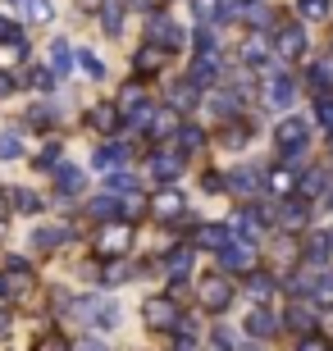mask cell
Masks as SVG:
<instances>
[{
	"label": "cell",
	"mask_w": 333,
	"mask_h": 351,
	"mask_svg": "<svg viewBox=\"0 0 333 351\" xmlns=\"http://www.w3.org/2000/svg\"><path fill=\"white\" fill-rule=\"evenodd\" d=\"M274 142H279V151H283L288 160H297V156H301V151L310 146V128H306V119L288 114V119L279 123V132H274Z\"/></svg>",
	"instance_id": "cell-1"
},
{
	"label": "cell",
	"mask_w": 333,
	"mask_h": 351,
	"mask_svg": "<svg viewBox=\"0 0 333 351\" xmlns=\"http://www.w3.org/2000/svg\"><path fill=\"white\" fill-rule=\"evenodd\" d=\"M141 319L151 328H179L183 315H179V297H146L141 301Z\"/></svg>",
	"instance_id": "cell-2"
},
{
	"label": "cell",
	"mask_w": 333,
	"mask_h": 351,
	"mask_svg": "<svg viewBox=\"0 0 333 351\" xmlns=\"http://www.w3.org/2000/svg\"><path fill=\"white\" fill-rule=\"evenodd\" d=\"M219 265L251 274V265H256V237H229V247L219 251Z\"/></svg>",
	"instance_id": "cell-3"
},
{
	"label": "cell",
	"mask_w": 333,
	"mask_h": 351,
	"mask_svg": "<svg viewBox=\"0 0 333 351\" xmlns=\"http://www.w3.org/2000/svg\"><path fill=\"white\" fill-rule=\"evenodd\" d=\"M82 315H87V324L96 328V333H110V328H119V319H124V311H119V301H82Z\"/></svg>",
	"instance_id": "cell-4"
},
{
	"label": "cell",
	"mask_w": 333,
	"mask_h": 351,
	"mask_svg": "<svg viewBox=\"0 0 333 351\" xmlns=\"http://www.w3.org/2000/svg\"><path fill=\"white\" fill-rule=\"evenodd\" d=\"M27 287H32V269H27V261H10L5 274H0V301L23 297Z\"/></svg>",
	"instance_id": "cell-5"
},
{
	"label": "cell",
	"mask_w": 333,
	"mask_h": 351,
	"mask_svg": "<svg viewBox=\"0 0 333 351\" xmlns=\"http://www.w3.org/2000/svg\"><path fill=\"white\" fill-rule=\"evenodd\" d=\"M119 110H124V114H128L137 128H151V119H155V114H151V101L137 91V82H128V87L119 91Z\"/></svg>",
	"instance_id": "cell-6"
},
{
	"label": "cell",
	"mask_w": 333,
	"mask_h": 351,
	"mask_svg": "<svg viewBox=\"0 0 333 351\" xmlns=\"http://www.w3.org/2000/svg\"><path fill=\"white\" fill-rule=\"evenodd\" d=\"M128 242H133V228H128V223H105L101 237H96V251H101V256H124V251H128Z\"/></svg>",
	"instance_id": "cell-7"
},
{
	"label": "cell",
	"mask_w": 333,
	"mask_h": 351,
	"mask_svg": "<svg viewBox=\"0 0 333 351\" xmlns=\"http://www.w3.org/2000/svg\"><path fill=\"white\" fill-rule=\"evenodd\" d=\"M229 301H233V287H229V278H215V274H210V278H205L201 283V306L205 311H229Z\"/></svg>",
	"instance_id": "cell-8"
},
{
	"label": "cell",
	"mask_w": 333,
	"mask_h": 351,
	"mask_svg": "<svg viewBox=\"0 0 333 351\" xmlns=\"http://www.w3.org/2000/svg\"><path fill=\"white\" fill-rule=\"evenodd\" d=\"M151 173L165 182V187H174V182L183 178V156L179 151H155L151 156Z\"/></svg>",
	"instance_id": "cell-9"
},
{
	"label": "cell",
	"mask_w": 333,
	"mask_h": 351,
	"mask_svg": "<svg viewBox=\"0 0 333 351\" xmlns=\"http://www.w3.org/2000/svg\"><path fill=\"white\" fill-rule=\"evenodd\" d=\"M274 46H279V55H283V60H301V55H306V32H301L297 23H288V27H279Z\"/></svg>",
	"instance_id": "cell-10"
},
{
	"label": "cell",
	"mask_w": 333,
	"mask_h": 351,
	"mask_svg": "<svg viewBox=\"0 0 333 351\" xmlns=\"http://www.w3.org/2000/svg\"><path fill=\"white\" fill-rule=\"evenodd\" d=\"M297 96V82L288 78V73H279V78H269V91H265V105L269 110H288Z\"/></svg>",
	"instance_id": "cell-11"
},
{
	"label": "cell",
	"mask_w": 333,
	"mask_h": 351,
	"mask_svg": "<svg viewBox=\"0 0 333 351\" xmlns=\"http://www.w3.org/2000/svg\"><path fill=\"white\" fill-rule=\"evenodd\" d=\"M146 41L165 46V51H179V46H183V32H179L174 23H169L165 14H155V19H151V37H146Z\"/></svg>",
	"instance_id": "cell-12"
},
{
	"label": "cell",
	"mask_w": 333,
	"mask_h": 351,
	"mask_svg": "<svg viewBox=\"0 0 333 351\" xmlns=\"http://www.w3.org/2000/svg\"><path fill=\"white\" fill-rule=\"evenodd\" d=\"M192 237H196V247H205V251H215V256H219V251L229 247L233 233H229V228H219V223H196Z\"/></svg>",
	"instance_id": "cell-13"
},
{
	"label": "cell",
	"mask_w": 333,
	"mask_h": 351,
	"mask_svg": "<svg viewBox=\"0 0 333 351\" xmlns=\"http://www.w3.org/2000/svg\"><path fill=\"white\" fill-rule=\"evenodd\" d=\"M183 206H187V201H183V192H174V187H165L160 196H151L155 219H179V215H183Z\"/></svg>",
	"instance_id": "cell-14"
},
{
	"label": "cell",
	"mask_w": 333,
	"mask_h": 351,
	"mask_svg": "<svg viewBox=\"0 0 333 351\" xmlns=\"http://www.w3.org/2000/svg\"><path fill=\"white\" fill-rule=\"evenodd\" d=\"M78 64V51L69 46L65 37H55L51 41V69H55V78H69V69Z\"/></svg>",
	"instance_id": "cell-15"
},
{
	"label": "cell",
	"mask_w": 333,
	"mask_h": 351,
	"mask_svg": "<svg viewBox=\"0 0 333 351\" xmlns=\"http://www.w3.org/2000/svg\"><path fill=\"white\" fill-rule=\"evenodd\" d=\"M192 10L201 23H219V19H229L238 10V0H192Z\"/></svg>",
	"instance_id": "cell-16"
},
{
	"label": "cell",
	"mask_w": 333,
	"mask_h": 351,
	"mask_svg": "<svg viewBox=\"0 0 333 351\" xmlns=\"http://www.w3.org/2000/svg\"><path fill=\"white\" fill-rule=\"evenodd\" d=\"M87 215H91V219H101V223H119V215H124V201H119L115 192H110V196H96V201L87 206Z\"/></svg>",
	"instance_id": "cell-17"
},
{
	"label": "cell",
	"mask_w": 333,
	"mask_h": 351,
	"mask_svg": "<svg viewBox=\"0 0 333 351\" xmlns=\"http://www.w3.org/2000/svg\"><path fill=\"white\" fill-rule=\"evenodd\" d=\"M242 328L251 333V338H269L279 324H274V315H269L265 306H251V311H246V319H242Z\"/></svg>",
	"instance_id": "cell-18"
},
{
	"label": "cell",
	"mask_w": 333,
	"mask_h": 351,
	"mask_svg": "<svg viewBox=\"0 0 333 351\" xmlns=\"http://www.w3.org/2000/svg\"><path fill=\"white\" fill-rule=\"evenodd\" d=\"M324 192H329V173H324V169L301 173V187H297V196H301V201H320Z\"/></svg>",
	"instance_id": "cell-19"
},
{
	"label": "cell",
	"mask_w": 333,
	"mask_h": 351,
	"mask_svg": "<svg viewBox=\"0 0 333 351\" xmlns=\"http://www.w3.org/2000/svg\"><path fill=\"white\" fill-rule=\"evenodd\" d=\"M187 78L196 82V87H210V82H219V55H196V64Z\"/></svg>",
	"instance_id": "cell-20"
},
{
	"label": "cell",
	"mask_w": 333,
	"mask_h": 351,
	"mask_svg": "<svg viewBox=\"0 0 333 351\" xmlns=\"http://www.w3.org/2000/svg\"><path fill=\"white\" fill-rule=\"evenodd\" d=\"M238 105H242L238 91H215V96H210V114L215 119H238Z\"/></svg>",
	"instance_id": "cell-21"
},
{
	"label": "cell",
	"mask_w": 333,
	"mask_h": 351,
	"mask_svg": "<svg viewBox=\"0 0 333 351\" xmlns=\"http://www.w3.org/2000/svg\"><path fill=\"white\" fill-rule=\"evenodd\" d=\"M242 60H246L251 69H260V73H265V69L274 64V60H269V46H265V37H251V41H246V46H242Z\"/></svg>",
	"instance_id": "cell-22"
},
{
	"label": "cell",
	"mask_w": 333,
	"mask_h": 351,
	"mask_svg": "<svg viewBox=\"0 0 333 351\" xmlns=\"http://www.w3.org/2000/svg\"><path fill=\"white\" fill-rule=\"evenodd\" d=\"M279 223H283V228H306V201H301V196H292V201H283V210H279Z\"/></svg>",
	"instance_id": "cell-23"
},
{
	"label": "cell",
	"mask_w": 333,
	"mask_h": 351,
	"mask_svg": "<svg viewBox=\"0 0 333 351\" xmlns=\"http://www.w3.org/2000/svg\"><path fill=\"white\" fill-rule=\"evenodd\" d=\"M55 187H60V196H78L82 187H87V178H82V169H73V165H65V169L55 173Z\"/></svg>",
	"instance_id": "cell-24"
},
{
	"label": "cell",
	"mask_w": 333,
	"mask_h": 351,
	"mask_svg": "<svg viewBox=\"0 0 333 351\" xmlns=\"http://www.w3.org/2000/svg\"><path fill=\"white\" fill-rule=\"evenodd\" d=\"M165 269L174 274V283H183V278H187V269H192V251H187V247H174L165 256Z\"/></svg>",
	"instance_id": "cell-25"
},
{
	"label": "cell",
	"mask_w": 333,
	"mask_h": 351,
	"mask_svg": "<svg viewBox=\"0 0 333 351\" xmlns=\"http://www.w3.org/2000/svg\"><path fill=\"white\" fill-rule=\"evenodd\" d=\"M165 60H169V51H165V46H155V41H146V46L137 51V69H141V73H155Z\"/></svg>",
	"instance_id": "cell-26"
},
{
	"label": "cell",
	"mask_w": 333,
	"mask_h": 351,
	"mask_svg": "<svg viewBox=\"0 0 333 351\" xmlns=\"http://www.w3.org/2000/svg\"><path fill=\"white\" fill-rule=\"evenodd\" d=\"M329 256H333V237L329 233H324V237H310V247H306L310 269H324V265H329Z\"/></svg>",
	"instance_id": "cell-27"
},
{
	"label": "cell",
	"mask_w": 333,
	"mask_h": 351,
	"mask_svg": "<svg viewBox=\"0 0 333 351\" xmlns=\"http://www.w3.org/2000/svg\"><path fill=\"white\" fill-rule=\"evenodd\" d=\"M310 324H315V311H310V301H292V306H288V328L306 333Z\"/></svg>",
	"instance_id": "cell-28"
},
{
	"label": "cell",
	"mask_w": 333,
	"mask_h": 351,
	"mask_svg": "<svg viewBox=\"0 0 333 351\" xmlns=\"http://www.w3.org/2000/svg\"><path fill=\"white\" fill-rule=\"evenodd\" d=\"M297 187H301V182H297V173H292V169H274V173H269V192L283 196V201H288Z\"/></svg>",
	"instance_id": "cell-29"
},
{
	"label": "cell",
	"mask_w": 333,
	"mask_h": 351,
	"mask_svg": "<svg viewBox=\"0 0 333 351\" xmlns=\"http://www.w3.org/2000/svg\"><path fill=\"white\" fill-rule=\"evenodd\" d=\"M10 206L19 210V215H37V210H41V196L27 192V187H10Z\"/></svg>",
	"instance_id": "cell-30"
},
{
	"label": "cell",
	"mask_w": 333,
	"mask_h": 351,
	"mask_svg": "<svg viewBox=\"0 0 333 351\" xmlns=\"http://www.w3.org/2000/svg\"><path fill=\"white\" fill-rule=\"evenodd\" d=\"M124 156H128V151H124L119 142H110V146H101V151L91 156V165H96V169H119V165H124Z\"/></svg>",
	"instance_id": "cell-31"
},
{
	"label": "cell",
	"mask_w": 333,
	"mask_h": 351,
	"mask_svg": "<svg viewBox=\"0 0 333 351\" xmlns=\"http://www.w3.org/2000/svg\"><path fill=\"white\" fill-rule=\"evenodd\" d=\"M87 123H91V128H101V132H110V128H119V110H115V105H91Z\"/></svg>",
	"instance_id": "cell-32"
},
{
	"label": "cell",
	"mask_w": 333,
	"mask_h": 351,
	"mask_svg": "<svg viewBox=\"0 0 333 351\" xmlns=\"http://www.w3.org/2000/svg\"><path fill=\"white\" fill-rule=\"evenodd\" d=\"M101 27L115 37V32H124V0H105V10H101Z\"/></svg>",
	"instance_id": "cell-33"
},
{
	"label": "cell",
	"mask_w": 333,
	"mask_h": 351,
	"mask_svg": "<svg viewBox=\"0 0 333 351\" xmlns=\"http://www.w3.org/2000/svg\"><path fill=\"white\" fill-rule=\"evenodd\" d=\"M23 19H27V23H51L55 5H51V0H23Z\"/></svg>",
	"instance_id": "cell-34"
},
{
	"label": "cell",
	"mask_w": 333,
	"mask_h": 351,
	"mask_svg": "<svg viewBox=\"0 0 333 351\" xmlns=\"http://www.w3.org/2000/svg\"><path fill=\"white\" fill-rule=\"evenodd\" d=\"M246 292H251L256 301H265L269 292H274V278H269L265 269H251V274H246Z\"/></svg>",
	"instance_id": "cell-35"
},
{
	"label": "cell",
	"mask_w": 333,
	"mask_h": 351,
	"mask_svg": "<svg viewBox=\"0 0 333 351\" xmlns=\"http://www.w3.org/2000/svg\"><path fill=\"white\" fill-rule=\"evenodd\" d=\"M229 187H233V192H242V196H251V192H260V173L256 169H238L229 178Z\"/></svg>",
	"instance_id": "cell-36"
},
{
	"label": "cell",
	"mask_w": 333,
	"mask_h": 351,
	"mask_svg": "<svg viewBox=\"0 0 333 351\" xmlns=\"http://www.w3.org/2000/svg\"><path fill=\"white\" fill-rule=\"evenodd\" d=\"M169 132H179V110H160L151 119V137H169Z\"/></svg>",
	"instance_id": "cell-37"
},
{
	"label": "cell",
	"mask_w": 333,
	"mask_h": 351,
	"mask_svg": "<svg viewBox=\"0 0 333 351\" xmlns=\"http://www.w3.org/2000/svg\"><path fill=\"white\" fill-rule=\"evenodd\" d=\"M297 10H301V19H329V10H333V0H297Z\"/></svg>",
	"instance_id": "cell-38"
},
{
	"label": "cell",
	"mask_w": 333,
	"mask_h": 351,
	"mask_svg": "<svg viewBox=\"0 0 333 351\" xmlns=\"http://www.w3.org/2000/svg\"><path fill=\"white\" fill-rule=\"evenodd\" d=\"M78 64H82V73H87L91 82H101V78H105V64H101V55H91V51H78Z\"/></svg>",
	"instance_id": "cell-39"
},
{
	"label": "cell",
	"mask_w": 333,
	"mask_h": 351,
	"mask_svg": "<svg viewBox=\"0 0 333 351\" xmlns=\"http://www.w3.org/2000/svg\"><path fill=\"white\" fill-rule=\"evenodd\" d=\"M192 101H196V82L192 78L174 82V110H192Z\"/></svg>",
	"instance_id": "cell-40"
},
{
	"label": "cell",
	"mask_w": 333,
	"mask_h": 351,
	"mask_svg": "<svg viewBox=\"0 0 333 351\" xmlns=\"http://www.w3.org/2000/svg\"><path fill=\"white\" fill-rule=\"evenodd\" d=\"M179 142H183V151H201V146H205V132L196 128V123H183V128H179Z\"/></svg>",
	"instance_id": "cell-41"
},
{
	"label": "cell",
	"mask_w": 333,
	"mask_h": 351,
	"mask_svg": "<svg viewBox=\"0 0 333 351\" xmlns=\"http://www.w3.org/2000/svg\"><path fill=\"white\" fill-rule=\"evenodd\" d=\"M60 242H65V228H37V233H32V247H41V251L60 247Z\"/></svg>",
	"instance_id": "cell-42"
},
{
	"label": "cell",
	"mask_w": 333,
	"mask_h": 351,
	"mask_svg": "<svg viewBox=\"0 0 333 351\" xmlns=\"http://www.w3.org/2000/svg\"><path fill=\"white\" fill-rule=\"evenodd\" d=\"M23 156V142H19V132H0V160H19Z\"/></svg>",
	"instance_id": "cell-43"
},
{
	"label": "cell",
	"mask_w": 333,
	"mask_h": 351,
	"mask_svg": "<svg viewBox=\"0 0 333 351\" xmlns=\"http://www.w3.org/2000/svg\"><path fill=\"white\" fill-rule=\"evenodd\" d=\"M310 87L320 91V96H324V87L333 91V64H315V69H310Z\"/></svg>",
	"instance_id": "cell-44"
},
{
	"label": "cell",
	"mask_w": 333,
	"mask_h": 351,
	"mask_svg": "<svg viewBox=\"0 0 333 351\" xmlns=\"http://www.w3.org/2000/svg\"><path fill=\"white\" fill-rule=\"evenodd\" d=\"M315 123H320L324 132H333V96H320V101H315Z\"/></svg>",
	"instance_id": "cell-45"
},
{
	"label": "cell",
	"mask_w": 333,
	"mask_h": 351,
	"mask_svg": "<svg viewBox=\"0 0 333 351\" xmlns=\"http://www.w3.org/2000/svg\"><path fill=\"white\" fill-rule=\"evenodd\" d=\"M196 55H219V41H215V32L210 27H196Z\"/></svg>",
	"instance_id": "cell-46"
},
{
	"label": "cell",
	"mask_w": 333,
	"mask_h": 351,
	"mask_svg": "<svg viewBox=\"0 0 333 351\" xmlns=\"http://www.w3.org/2000/svg\"><path fill=\"white\" fill-rule=\"evenodd\" d=\"M27 87L51 91V87H55V69H32V73H27Z\"/></svg>",
	"instance_id": "cell-47"
},
{
	"label": "cell",
	"mask_w": 333,
	"mask_h": 351,
	"mask_svg": "<svg viewBox=\"0 0 333 351\" xmlns=\"http://www.w3.org/2000/svg\"><path fill=\"white\" fill-rule=\"evenodd\" d=\"M105 187H110V192H128V187H133V173L128 169H110V173H105Z\"/></svg>",
	"instance_id": "cell-48"
},
{
	"label": "cell",
	"mask_w": 333,
	"mask_h": 351,
	"mask_svg": "<svg viewBox=\"0 0 333 351\" xmlns=\"http://www.w3.org/2000/svg\"><path fill=\"white\" fill-rule=\"evenodd\" d=\"M19 41H23L19 23H14V19H0V46H19Z\"/></svg>",
	"instance_id": "cell-49"
},
{
	"label": "cell",
	"mask_w": 333,
	"mask_h": 351,
	"mask_svg": "<svg viewBox=\"0 0 333 351\" xmlns=\"http://www.w3.org/2000/svg\"><path fill=\"white\" fill-rule=\"evenodd\" d=\"M224 146H233V151H238V146H246V123H233V128L224 132Z\"/></svg>",
	"instance_id": "cell-50"
},
{
	"label": "cell",
	"mask_w": 333,
	"mask_h": 351,
	"mask_svg": "<svg viewBox=\"0 0 333 351\" xmlns=\"http://www.w3.org/2000/svg\"><path fill=\"white\" fill-rule=\"evenodd\" d=\"M32 351H69V342L60 338V333H46V338H41V342H37Z\"/></svg>",
	"instance_id": "cell-51"
},
{
	"label": "cell",
	"mask_w": 333,
	"mask_h": 351,
	"mask_svg": "<svg viewBox=\"0 0 333 351\" xmlns=\"http://www.w3.org/2000/svg\"><path fill=\"white\" fill-rule=\"evenodd\" d=\"M128 274H133V265L115 261V265H110V269H105V283H124V278H128Z\"/></svg>",
	"instance_id": "cell-52"
},
{
	"label": "cell",
	"mask_w": 333,
	"mask_h": 351,
	"mask_svg": "<svg viewBox=\"0 0 333 351\" xmlns=\"http://www.w3.org/2000/svg\"><path fill=\"white\" fill-rule=\"evenodd\" d=\"M55 160H60V142H51V146H46V151L37 156V165H41V169H51Z\"/></svg>",
	"instance_id": "cell-53"
},
{
	"label": "cell",
	"mask_w": 333,
	"mask_h": 351,
	"mask_svg": "<svg viewBox=\"0 0 333 351\" xmlns=\"http://www.w3.org/2000/svg\"><path fill=\"white\" fill-rule=\"evenodd\" d=\"M224 187H229V178H224V173H205V192H224Z\"/></svg>",
	"instance_id": "cell-54"
},
{
	"label": "cell",
	"mask_w": 333,
	"mask_h": 351,
	"mask_svg": "<svg viewBox=\"0 0 333 351\" xmlns=\"http://www.w3.org/2000/svg\"><path fill=\"white\" fill-rule=\"evenodd\" d=\"M297 351H329V342L324 338H315V333H306V338H301V347Z\"/></svg>",
	"instance_id": "cell-55"
},
{
	"label": "cell",
	"mask_w": 333,
	"mask_h": 351,
	"mask_svg": "<svg viewBox=\"0 0 333 351\" xmlns=\"http://www.w3.org/2000/svg\"><path fill=\"white\" fill-rule=\"evenodd\" d=\"M73 351H110V347H105V342H96V338H82Z\"/></svg>",
	"instance_id": "cell-56"
},
{
	"label": "cell",
	"mask_w": 333,
	"mask_h": 351,
	"mask_svg": "<svg viewBox=\"0 0 333 351\" xmlns=\"http://www.w3.org/2000/svg\"><path fill=\"white\" fill-rule=\"evenodd\" d=\"M27 119H32V123H51L55 114H51V110H27Z\"/></svg>",
	"instance_id": "cell-57"
},
{
	"label": "cell",
	"mask_w": 333,
	"mask_h": 351,
	"mask_svg": "<svg viewBox=\"0 0 333 351\" xmlns=\"http://www.w3.org/2000/svg\"><path fill=\"white\" fill-rule=\"evenodd\" d=\"M205 351H229V338H224V333H215V338H210V347Z\"/></svg>",
	"instance_id": "cell-58"
},
{
	"label": "cell",
	"mask_w": 333,
	"mask_h": 351,
	"mask_svg": "<svg viewBox=\"0 0 333 351\" xmlns=\"http://www.w3.org/2000/svg\"><path fill=\"white\" fill-rule=\"evenodd\" d=\"M10 91H14V78L5 73V69H0V96H10Z\"/></svg>",
	"instance_id": "cell-59"
},
{
	"label": "cell",
	"mask_w": 333,
	"mask_h": 351,
	"mask_svg": "<svg viewBox=\"0 0 333 351\" xmlns=\"http://www.w3.org/2000/svg\"><path fill=\"white\" fill-rule=\"evenodd\" d=\"M10 324H14V319H10V311H5V306H0V338H5V333H10Z\"/></svg>",
	"instance_id": "cell-60"
},
{
	"label": "cell",
	"mask_w": 333,
	"mask_h": 351,
	"mask_svg": "<svg viewBox=\"0 0 333 351\" xmlns=\"http://www.w3.org/2000/svg\"><path fill=\"white\" fill-rule=\"evenodd\" d=\"M174 351H196V342L187 338V328H183V338H179V347H174Z\"/></svg>",
	"instance_id": "cell-61"
},
{
	"label": "cell",
	"mask_w": 333,
	"mask_h": 351,
	"mask_svg": "<svg viewBox=\"0 0 333 351\" xmlns=\"http://www.w3.org/2000/svg\"><path fill=\"white\" fill-rule=\"evenodd\" d=\"M5 201H10V192H0V215H5Z\"/></svg>",
	"instance_id": "cell-62"
},
{
	"label": "cell",
	"mask_w": 333,
	"mask_h": 351,
	"mask_svg": "<svg viewBox=\"0 0 333 351\" xmlns=\"http://www.w3.org/2000/svg\"><path fill=\"white\" fill-rule=\"evenodd\" d=\"M246 351H260V347H246Z\"/></svg>",
	"instance_id": "cell-63"
},
{
	"label": "cell",
	"mask_w": 333,
	"mask_h": 351,
	"mask_svg": "<svg viewBox=\"0 0 333 351\" xmlns=\"http://www.w3.org/2000/svg\"><path fill=\"white\" fill-rule=\"evenodd\" d=\"M87 5H91V0H87Z\"/></svg>",
	"instance_id": "cell-64"
}]
</instances>
